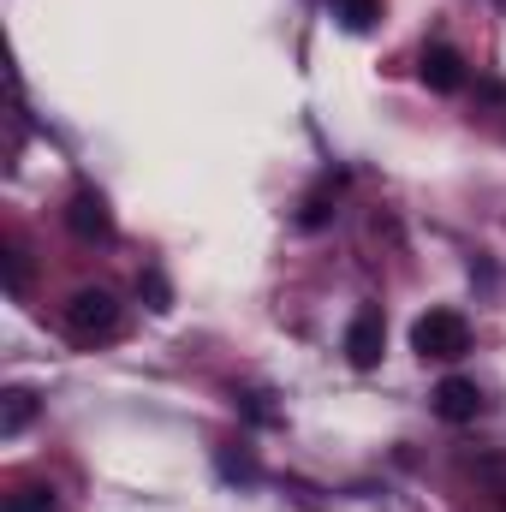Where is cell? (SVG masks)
Returning a JSON list of instances; mask_svg holds the SVG:
<instances>
[{
  "instance_id": "obj_7",
  "label": "cell",
  "mask_w": 506,
  "mask_h": 512,
  "mask_svg": "<svg viewBox=\"0 0 506 512\" xmlns=\"http://www.w3.org/2000/svg\"><path fill=\"white\" fill-rule=\"evenodd\" d=\"M30 417H36V393H30V387H6V393H0V435H6V441L24 435Z\"/></svg>"
},
{
  "instance_id": "obj_11",
  "label": "cell",
  "mask_w": 506,
  "mask_h": 512,
  "mask_svg": "<svg viewBox=\"0 0 506 512\" xmlns=\"http://www.w3.org/2000/svg\"><path fill=\"white\" fill-rule=\"evenodd\" d=\"M143 292H149V310H173V298H167V280H161V274H143Z\"/></svg>"
},
{
  "instance_id": "obj_1",
  "label": "cell",
  "mask_w": 506,
  "mask_h": 512,
  "mask_svg": "<svg viewBox=\"0 0 506 512\" xmlns=\"http://www.w3.org/2000/svg\"><path fill=\"white\" fill-rule=\"evenodd\" d=\"M60 322H66V334H72V340H84V346H96V340H108V334H120V298H114L108 286H78V292L66 298V310H60Z\"/></svg>"
},
{
  "instance_id": "obj_10",
  "label": "cell",
  "mask_w": 506,
  "mask_h": 512,
  "mask_svg": "<svg viewBox=\"0 0 506 512\" xmlns=\"http://www.w3.org/2000/svg\"><path fill=\"white\" fill-rule=\"evenodd\" d=\"M0 262H6V292L18 298V292H24V280H30V274H24V256H18V251H6Z\"/></svg>"
},
{
  "instance_id": "obj_8",
  "label": "cell",
  "mask_w": 506,
  "mask_h": 512,
  "mask_svg": "<svg viewBox=\"0 0 506 512\" xmlns=\"http://www.w3.org/2000/svg\"><path fill=\"white\" fill-rule=\"evenodd\" d=\"M334 6V18L346 24V30H370L381 18V0H328Z\"/></svg>"
},
{
  "instance_id": "obj_9",
  "label": "cell",
  "mask_w": 506,
  "mask_h": 512,
  "mask_svg": "<svg viewBox=\"0 0 506 512\" xmlns=\"http://www.w3.org/2000/svg\"><path fill=\"white\" fill-rule=\"evenodd\" d=\"M0 512H54V489H18V495H6Z\"/></svg>"
},
{
  "instance_id": "obj_4",
  "label": "cell",
  "mask_w": 506,
  "mask_h": 512,
  "mask_svg": "<svg viewBox=\"0 0 506 512\" xmlns=\"http://www.w3.org/2000/svg\"><path fill=\"white\" fill-rule=\"evenodd\" d=\"M429 405H435L441 423H477V411H483V387L471 382V376H447V382H435Z\"/></svg>"
},
{
  "instance_id": "obj_3",
  "label": "cell",
  "mask_w": 506,
  "mask_h": 512,
  "mask_svg": "<svg viewBox=\"0 0 506 512\" xmlns=\"http://www.w3.org/2000/svg\"><path fill=\"white\" fill-rule=\"evenodd\" d=\"M381 346H387V322H381L376 304H364V310L346 322V364H352V370H376Z\"/></svg>"
},
{
  "instance_id": "obj_5",
  "label": "cell",
  "mask_w": 506,
  "mask_h": 512,
  "mask_svg": "<svg viewBox=\"0 0 506 512\" xmlns=\"http://www.w3.org/2000/svg\"><path fill=\"white\" fill-rule=\"evenodd\" d=\"M66 227H72L84 245H96V239H114V215H108V203H102L96 191H78V197L66 203Z\"/></svg>"
},
{
  "instance_id": "obj_6",
  "label": "cell",
  "mask_w": 506,
  "mask_h": 512,
  "mask_svg": "<svg viewBox=\"0 0 506 512\" xmlns=\"http://www.w3.org/2000/svg\"><path fill=\"white\" fill-rule=\"evenodd\" d=\"M417 72H423V84H429L435 96H459V90H465V60H459L447 42L423 48V66H417Z\"/></svg>"
},
{
  "instance_id": "obj_2",
  "label": "cell",
  "mask_w": 506,
  "mask_h": 512,
  "mask_svg": "<svg viewBox=\"0 0 506 512\" xmlns=\"http://www.w3.org/2000/svg\"><path fill=\"white\" fill-rule=\"evenodd\" d=\"M411 352L429 364H459L465 352H471V322L459 316V310H429V316H417V328H411Z\"/></svg>"
}]
</instances>
